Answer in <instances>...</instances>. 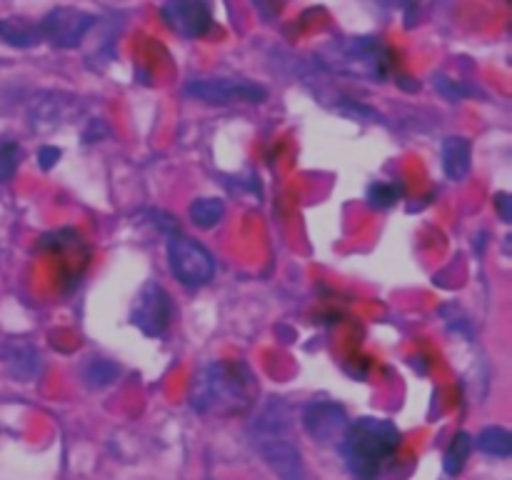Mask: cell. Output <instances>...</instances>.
Masks as SVG:
<instances>
[{"label":"cell","instance_id":"obj_1","mask_svg":"<svg viewBox=\"0 0 512 480\" xmlns=\"http://www.w3.org/2000/svg\"><path fill=\"white\" fill-rule=\"evenodd\" d=\"M398 448L400 430L385 418H358L340 438L345 468L358 480H378Z\"/></svg>","mask_w":512,"mask_h":480},{"label":"cell","instance_id":"obj_2","mask_svg":"<svg viewBox=\"0 0 512 480\" xmlns=\"http://www.w3.org/2000/svg\"><path fill=\"white\" fill-rule=\"evenodd\" d=\"M255 395V375L240 360H220L195 378L190 405L198 413H243Z\"/></svg>","mask_w":512,"mask_h":480},{"label":"cell","instance_id":"obj_3","mask_svg":"<svg viewBox=\"0 0 512 480\" xmlns=\"http://www.w3.org/2000/svg\"><path fill=\"white\" fill-rule=\"evenodd\" d=\"M318 63L345 78L383 83L393 68V53L378 38L350 35V38L328 40L318 50Z\"/></svg>","mask_w":512,"mask_h":480},{"label":"cell","instance_id":"obj_4","mask_svg":"<svg viewBox=\"0 0 512 480\" xmlns=\"http://www.w3.org/2000/svg\"><path fill=\"white\" fill-rule=\"evenodd\" d=\"M168 265L185 288H203L215 275V258L205 245L190 240L185 235H175L168 240Z\"/></svg>","mask_w":512,"mask_h":480},{"label":"cell","instance_id":"obj_5","mask_svg":"<svg viewBox=\"0 0 512 480\" xmlns=\"http://www.w3.org/2000/svg\"><path fill=\"white\" fill-rule=\"evenodd\" d=\"M185 95L208 105H258L268 100V88L243 78H193Z\"/></svg>","mask_w":512,"mask_h":480},{"label":"cell","instance_id":"obj_6","mask_svg":"<svg viewBox=\"0 0 512 480\" xmlns=\"http://www.w3.org/2000/svg\"><path fill=\"white\" fill-rule=\"evenodd\" d=\"M98 18L93 13H85L80 8H53L43 20H40V33L55 48H78L85 35L95 28Z\"/></svg>","mask_w":512,"mask_h":480},{"label":"cell","instance_id":"obj_7","mask_svg":"<svg viewBox=\"0 0 512 480\" xmlns=\"http://www.w3.org/2000/svg\"><path fill=\"white\" fill-rule=\"evenodd\" d=\"M133 325H138L140 333L148 338H160L165 330L170 328L173 320V300H170L168 290L158 283H145L143 290L138 293L133 303V313H130Z\"/></svg>","mask_w":512,"mask_h":480},{"label":"cell","instance_id":"obj_8","mask_svg":"<svg viewBox=\"0 0 512 480\" xmlns=\"http://www.w3.org/2000/svg\"><path fill=\"white\" fill-rule=\"evenodd\" d=\"M160 15L165 25L185 40L203 38L213 28V10L205 0H168Z\"/></svg>","mask_w":512,"mask_h":480},{"label":"cell","instance_id":"obj_9","mask_svg":"<svg viewBox=\"0 0 512 480\" xmlns=\"http://www.w3.org/2000/svg\"><path fill=\"white\" fill-rule=\"evenodd\" d=\"M303 423L310 438L318 440L320 445H328L343 438L345 428H348V415H345L343 405L333 403V400H315L305 408Z\"/></svg>","mask_w":512,"mask_h":480},{"label":"cell","instance_id":"obj_10","mask_svg":"<svg viewBox=\"0 0 512 480\" xmlns=\"http://www.w3.org/2000/svg\"><path fill=\"white\" fill-rule=\"evenodd\" d=\"M260 455L268 463V468L278 475L280 480H305V463L298 445L288 440V435L278 438H260L255 440Z\"/></svg>","mask_w":512,"mask_h":480},{"label":"cell","instance_id":"obj_11","mask_svg":"<svg viewBox=\"0 0 512 480\" xmlns=\"http://www.w3.org/2000/svg\"><path fill=\"white\" fill-rule=\"evenodd\" d=\"M443 170L450 180H465L470 175V163H473V145L463 135H450L443 140Z\"/></svg>","mask_w":512,"mask_h":480},{"label":"cell","instance_id":"obj_12","mask_svg":"<svg viewBox=\"0 0 512 480\" xmlns=\"http://www.w3.org/2000/svg\"><path fill=\"white\" fill-rule=\"evenodd\" d=\"M0 40L13 48H35L43 40L40 23L35 25L28 18H3L0 20Z\"/></svg>","mask_w":512,"mask_h":480},{"label":"cell","instance_id":"obj_13","mask_svg":"<svg viewBox=\"0 0 512 480\" xmlns=\"http://www.w3.org/2000/svg\"><path fill=\"white\" fill-rule=\"evenodd\" d=\"M290 430V413L285 408V403L273 400L263 408V413L258 415V420L253 423L255 440L260 438H278V435H288Z\"/></svg>","mask_w":512,"mask_h":480},{"label":"cell","instance_id":"obj_14","mask_svg":"<svg viewBox=\"0 0 512 480\" xmlns=\"http://www.w3.org/2000/svg\"><path fill=\"white\" fill-rule=\"evenodd\" d=\"M188 215L195 228L213 230L225 218V203L220 198H198L190 205Z\"/></svg>","mask_w":512,"mask_h":480},{"label":"cell","instance_id":"obj_15","mask_svg":"<svg viewBox=\"0 0 512 480\" xmlns=\"http://www.w3.org/2000/svg\"><path fill=\"white\" fill-rule=\"evenodd\" d=\"M470 453H473V435L465 433V430H460V433L453 438V443H450V448L445 450V458H443L445 473L453 475V478L455 475L463 473Z\"/></svg>","mask_w":512,"mask_h":480},{"label":"cell","instance_id":"obj_16","mask_svg":"<svg viewBox=\"0 0 512 480\" xmlns=\"http://www.w3.org/2000/svg\"><path fill=\"white\" fill-rule=\"evenodd\" d=\"M475 445H478L483 453L495 455V458H508L512 453V435L510 430L500 428V425H490L483 433L475 438Z\"/></svg>","mask_w":512,"mask_h":480},{"label":"cell","instance_id":"obj_17","mask_svg":"<svg viewBox=\"0 0 512 480\" xmlns=\"http://www.w3.org/2000/svg\"><path fill=\"white\" fill-rule=\"evenodd\" d=\"M118 378V365L105 358H90L83 368V380L88 388H105Z\"/></svg>","mask_w":512,"mask_h":480},{"label":"cell","instance_id":"obj_18","mask_svg":"<svg viewBox=\"0 0 512 480\" xmlns=\"http://www.w3.org/2000/svg\"><path fill=\"white\" fill-rule=\"evenodd\" d=\"M20 163V145L13 140H3L0 143V183H8L15 175Z\"/></svg>","mask_w":512,"mask_h":480},{"label":"cell","instance_id":"obj_19","mask_svg":"<svg viewBox=\"0 0 512 480\" xmlns=\"http://www.w3.org/2000/svg\"><path fill=\"white\" fill-rule=\"evenodd\" d=\"M400 198V188L393 183H373L368 188V200L373 208H390Z\"/></svg>","mask_w":512,"mask_h":480},{"label":"cell","instance_id":"obj_20","mask_svg":"<svg viewBox=\"0 0 512 480\" xmlns=\"http://www.w3.org/2000/svg\"><path fill=\"white\" fill-rule=\"evenodd\" d=\"M435 85H438V90H440V93H443L448 100H460V98H465V95L473 93V90H470V88H465V85H460L458 80L443 78V75H438V80H435Z\"/></svg>","mask_w":512,"mask_h":480},{"label":"cell","instance_id":"obj_21","mask_svg":"<svg viewBox=\"0 0 512 480\" xmlns=\"http://www.w3.org/2000/svg\"><path fill=\"white\" fill-rule=\"evenodd\" d=\"M340 110H343L345 115H350V118H358V120H363V123H380V115L375 113V110H370V108H365V105H355V103H348V105H340Z\"/></svg>","mask_w":512,"mask_h":480},{"label":"cell","instance_id":"obj_22","mask_svg":"<svg viewBox=\"0 0 512 480\" xmlns=\"http://www.w3.org/2000/svg\"><path fill=\"white\" fill-rule=\"evenodd\" d=\"M58 160H60V148H53V145H43V148H40L38 163L43 170L55 168V165H58Z\"/></svg>","mask_w":512,"mask_h":480},{"label":"cell","instance_id":"obj_23","mask_svg":"<svg viewBox=\"0 0 512 480\" xmlns=\"http://www.w3.org/2000/svg\"><path fill=\"white\" fill-rule=\"evenodd\" d=\"M510 195L508 193H498V200H495V205H498V213L500 218H503V223H510L512 220V213H510Z\"/></svg>","mask_w":512,"mask_h":480}]
</instances>
